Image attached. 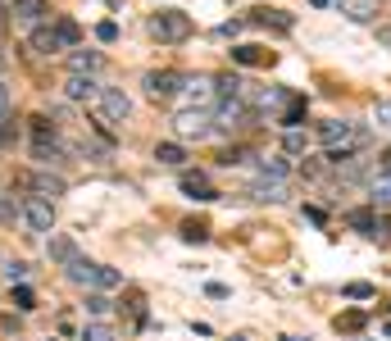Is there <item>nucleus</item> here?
Masks as SVG:
<instances>
[{"instance_id": "1", "label": "nucleus", "mask_w": 391, "mask_h": 341, "mask_svg": "<svg viewBox=\"0 0 391 341\" xmlns=\"http://www.w3.org/2000/svg\"><path fill=\"white\" fill-rule=\"evenodd\" d=\"M64 273H68V283H78V287H87V291H114L118 283H123V273L118 269H109V264H96V260H73L64 264Z\"/></svg>"}, {"instance_id": "2", "label": "nucleus", "mask_w": 391, "mask_h": 341, "mask_svg": "<svg viewBox=\"0 0 391 341\" xmlns=\"http://www.w3.org/2000/svg\"><path fill=\"white\" fill-rule=\"evenodd\" d=\"M191 32H196V23H191V14H182V9H155L151 14V36L155 41L178 46V41H187Z\"/></svg>"}, {"instance_id": "3", "label": "nucleus", "mask_w": 391, "mask_h": 341, "mask_svg": "<svg viewBox=\"0 0 391 341\" xmlns=\"http://www.w3.org/2000/svg\"><path fill=\"white\" fill-rule=\"evenodd\" d=\"M96 123H105V128H114V123H128V114H132V101H128V91L123 87H101L96 91Z\"/></svg>"}, {"instance_id": "4", "label": "nucleus", "mask_w": 391, "mask_h": 341, "mask_svg": "<svg viewBox=\"0 0 391 341\" xmlns=\"http://www.w3.org/2000/svg\"><path fill=\"white\" fill-rule=\"evenodd\" d=\"M173 132L182 141H200V137H210L214 132V109H178V118H173Z\"/></svg>"}, {"instance_id": "5", "label": "nucleus", "mask_w": 391, "mask_h": 341, "mask_svg": "<svg viewBox=\"0 0 391 341\" xmlns=\"http://www.w3.org/2000/svg\"><path fill=\"white\" fill-rule=\"evenodd\" d=\"M23 223H28V233L36 237H46V233H55V200H41V196H28L23 200Z\"/></svg>"}, {"instance_id": "6", "label": "nucleus", "mask_w": 391, "mask_h": 341, "mask_svg": "<svg viewBox=\"0 0 391 341\" xmlns=\"http://www.w3.org/2000/svg\"><path fill=\"white\" fill-rule=\"evenodd\" d=\"M250 123H255V114L246 101H223L214 109V132H246Z\"/></svg>"}, {"instance_id": "7", "label": "nucleus", "mask_w": 391, "mask_h": 341, "mask_svg": "<svg viewBox=\"0 0 391 341\" xmlns=\"http://www.w3.org/2000/svg\"><path fill=\"white\" fill-rule=\"evenodd\" d=\"M141 87L151 101H168V96H178L182 87H187V78H182L178 68H155V73H146L141 78Z\"/></svg>"}, {"instance_id": "8", "label": "nucleus", "mask_w": 391, "mask_h": 341, "mask_svg": "<svg viewBox=\"0 0 391 341\" xmlns=\"http://www.w3.org/2000/svg\"><path fill=\"white\" fill-rule=\"evenodd\" d=\"M178 96H182V109H214L218 82L214 78H187V87H182Z\"/></svg>"}, {"instance_id": "9", "label": "nucleus", "mask_w": 391, "mask_h": 341, "mask_svg": "<svg viewBox=\"0 0 391 341\" xmlns=\"http://www.w3.org/2000/svg\"><path fill=\"white\" fill-rule=\"evenodd\" d=\"M23 187H28L32 196H41V200H59L68 191V182L59 178V173H51V168H36V173L23 178Z\"/></svg>"}, {"instance_id": "10", "label": "nucleus", "mask_w": 391, "mask_h": 341, "mask_svg": "<svg viewBox=\"0 0 391 341\" xmlns=\"http://www.w3.org/2000/svg\"><path fill=\"white\" fill-rule=\"evenodd\" d=\"M28 46L36 55H59V51H68L64 46V36H59V23L55 19H46V23H36L32 36H28Z\"/></svg>"}, {"instance_id": "11", "label": "nucleus", "mask_w": 391, "mask_h": 341, "mask_svg": "<svg viewBox=\"0 0 391 341\" xmlns=\"http://www.w3.org/2000/svg\"><path fill=\"white\" fill-rule=\"evenodd\" d=\"M337 9L350 23H373L377 14H382V5H377V0H337Z\"/></svg>"}, {"instance_id": "12", "label": "nucleus", "mask_w": 391, "mask_h": 341, "mask_svg": "<svg viewBox=\"0 0 391 341\" xmlns=\"http://www.w3.org/2000/svg\"><path fill=\"white\" fill-rule=\"evenodd\" d=\"M9 14L23 19V23H46V19H51V0H14Z\"/></svg>"}, {"instance_id": "13", "label": "nucleus", "mask_w": 391, "mask_h": 341, "mask_svg": "<svg viewBox=\"0 0 391 341\" xmlns=\"http://www.w3.org/2000/svg\"><path fill=\"white\" fill-rule=\"evenodd\" d=\"M105 64L101 51H68V73H82V78H96Z\"/></svg>"}, {"instance_id": "14", "label": "nucleus", "mask_w": 391, "mask_h": 341, "mask_svg": "<svg viewBox=\"0 0 391 341\" xmlns=\"http://www.w3.org/2000/svg\"><path fill=\"white\" fill-rule=\"evenodd\" d=\"M250 200L283 205V200H287V182H273V178H260V182H250Z\"/></svg>"}, {"instance_id": "15", "label": "nucleus", "mask_w": 391, "mask_h": 341, "mask_svg": "<svg viewBox=\"0 0 391 341\" xmlns=\"http://www.w3.org/2000/svg\"><path fill=\"white\" fill-rule=\"evenodd\" d=\"M96 91H101V82L96 78H82V73H68V82H64V96L68 101H96Z\"/></svg>"}, {"instance_id": "16", "label": "nucleus", "mask_w": 391, "mask_h": 341, "mask_svg": "<svg viewBox=\"0 0 391 341\" xmlns=\"http://www.w3.org/2000/svg\"><path fill=\"white\" fill-rule=\"evenodd\" d=\"M182 191H187L191 200H200V205L218 200V191L210 187V178H205V173H182Z\"/></svg>"}, {"instance_id": "17", "label": "nucleus", "mask_w": 391, "mask_h": 341, "mask_svg": "<svg viewBox=\"0 0 391 341\" xmlns=\"http://www.w3.org/2000/svg\"><path fill=\"white\" fill-rule=\"evenodd\" d=\"M232 64H273V51H264V46H232Z\"/></svg>"}, {"instance_id": "18", "label": "nucleus", "mask_w": 391, "mask_h": 341, "mask_svg": "<svg viewBox=\"0 0 391 341\" xmlns=\"http://www.w3.org/2000/svg\"><path fill=\"white\" fill-rule=\"evenodd\" d=\"M46 250H51L55 264H73V260H78V246H73V237H64V233H51Z\"/></svg>"}, {"instance_id": "19", "label": "nucleus", "mask_w": 391, "mask_h": 341, "mask_svg": "<svg viewBox=\"0 0 391 341\" xmlns=\"http://www.w3.org/2000/svg\"><path fill=\"white\" fill-rule=\"evenodd\" d=\"M250 23H264V28H278V32H291V14L287 9H255Z\"/></svg>"}, {"instance_id": "20", "label": "nucleus", "mask_w": 391, "mask_h": 341, "mask_svg": "<svg viewBox=\"0 0 391 341\" xmlns=\"http://www.w3.org/2000/svg\"><path fill=\"white\" fill-rule=\"evenodd\" d=\"M155 160H160V164H168V168H182L187 151H182V141H160V146H155Z\"/></svg>"}, {"instance_id": "21", "label": "nucleus", "mask_w": 391, "mask_h": 341, "mask_svg": "<svg viewBox=\"0 0 391 341\" xmlns=\"http://www.w3.org/2000/svg\"><path fill=\"white\" fill-rule=\"evenodd\" d=\"M346 223L355 228V233H364V237H377V214L373 210H350Z\"/></svg>"}, {"instance_id": "22", "label": "nucleus", "mask_w": 391, "mask_h": 341, "mask_svg": "<svg viewBox=\"0 0 391 341\" xmlns=\"http://www.w3.org/2000/svg\"><path fill=\"white\" fill-rule=\"evenodd\" d=\"M291 173V164L283 160V155H264V160H260V178H273V182H283Z\"/></svg>"}, {"instance_id": "23", "label": "nucleus", "mask_w": 391, "mask_h": 341, "mask_svg": "<svg viewBox=\"0 0 391 341\" xmlns=\"http://www.w3.org/2000/svg\"><path fill=\"white\" fill-rule=\"evenodd\" d=\"M369 196H373V205H387V210H391V173H373Z\"/></svg>"}, {"instance_id": "24", "label": "nucleus", "mask_w": 391, "mask_h": 341, "mask_svg": "<svg viewBox=\"0 0 391 341\" xmlns=\"http://www.w3.org/2000/svg\"><path fill=\"white\" fill-rule=\"evenodd\" d=\"M82 341H118V332L105 319H91L87 327H82Z\"/></svg>"}, {"instance_id": "25", "label": "nucleus", "mask_w": 391, "mask_h": 341, "mask_svg": "<svg viewBox=\"0 0 391 341\" xmlns=\"http://www.w3.org/2000/svg\"><path fill=\"white\" fill-rule=\"evenodd\" d=\"M300 118H305V96H291V101L283 105V118H278V123H283V128H296Z\"/></svg>"}, {"instance_id": "26", "label": "nucleus", "mask_w": 391, "mask_h": 341, "mask_svg": "<svg viewBox=\"0 0 391 341\" xmlns=\"http://www.w3.org/2000/svg\"><path fill=\"white\" fill-rule=\"evenodd\" d=\"M182 241H196V246L210 241V223H205V218H187V223H182Z\"/></svg>"}, {"instance_id": "27", "label": "nucleus", "mask_w": 391, "mask_h": 341, "mask_svg": "<svg viewBox=\"0 0 391 341\" xmlns=\"http://www.w3.org/2000/svg\"><path fill=\"white\" fill-rule=\"evenodd\" d=\"M360 327H364V314H360V310L337 314V332H360Z\"/></svg>"}, {"instance_id": "28", "label": "nucleus", "mask_w": 391, "mask_h": 341, "mask_svg": "<svg viewBox=\"0 0 391 341\" xmlns=\"http://www.w3.org/2000/svg\"><path fill=\"white\" fill-rule=\"evenodd\" d=\"M109 310H114V305H109V300L101 296V291H91V296H87V314H91V319H105Z\"/></svg>"}, {"instance_id": "29", "label": "nucleus", "mask_w": 391, "mask_h": 341, "mask_svg": "<svg viewBox=\"0 0 391 341\" xmlns=\"http://www.w3.org/2000/svg\"><path fill=\"white\" fill-rule=\"evenodd\" d=\"M14 137H19V118H0V146H14Z\"/></svg>"}, {"instance_id": "30", "label": "nucleus", "mask_w": 391, "mask_h": 341, "mask_svg": "<svg viewBox=\"0 0 391 341\" xmlns=\"http://www.w3.org/2000/svg\"><path fill=\"white\" fill-rule=\"evenodd\" d=\"M14 305H19V310H36V291L19 283V291H14Z\"/></svg>"}, {"instance_id": "31", "label": "nucleus", "mask_w": 391, "mask_h": 341, "mask_svg": "<svg viewBox=\"0 0 391 341\" xmlns=\"http://www.w3.org/2000/svg\"><path fill=\"white\" fill-rule=\"evenodd\" d=\"M346 296L350 300H373V287L369 283H346Z\"/></svg>"}, {"instance_id": "32", "label": "nucleus", "mask_w": 391, "mask_h": 341, "mask_svg": "<svg viewBox=\"0 0 391 341\" xmlns=\"http://www.w3.org/2000/svg\"><path fill=\"white\" fill-rule=\"evenodd\" d=\"M373 118H377V128H391V101H377L373 105Z\"/></svg>"}, {"instance_id": "33", "label": "nucleus", "mask_w": 391, "mask_h": 341, "mask_svg": "<svg viewBox=\"0 0 391 341\" xmlns=\"http://www.w3.org/2000/svg\"><path fill=\"white\" fill-rule=\"evenodd\" d=\"M23 214V200H9V196H0V218H14Z\"/></svg>"}, {"instance_id": "34", "label": "nucleus", "mask_w": 391, "mask_h": 341, "mask_svg": "<svg viewBox=\"0 0 391 341\" xmlns=\"http://www.w3.org/2000/svg\"><path fill=\"white\" fill-rule=\"evenodd\" d=\"M241 160H246V151H241V146H232V151H223V155H218V164H241Z\"/></svg>"}, {"instance_id": "35", "label": "nucleus", "mask_w": 391, "mask_h": 341, "mask_svg": "<svg viewBox=\"0 0 391 341\" xmlns=\"http://www.w3.org/2000/svg\"><path fill=\"white\" fill-rule=\"evenodd\" d=\"M96 36H101L105 46H109V41H118V23H101V28H96Z\"/></svg>"}, {"instance_id": "36", "label": "nucleus", "mask_w": 391, "mask_h": 341, "mask_svg": "<svg viewBox=\"0 0 391 341\" xmlns=\"http://www.w3.org/2000/svg\"><path fill=\"white\" fill-rule=\"evenodd\" d=\"M5 278H9V287H14V283H23V278H28V264H9V269H5Z\"/></svg>"}, {"instance_id": "37", "label": "nucleus", "mask_w": 391, "mask_h": 341, "mask_svg": "<svg viewBox=\"0 0 391 341\" xmlns=\"http://www.w3.org/2000/svg\"><path fill=\"white\" fill-rule=\"evenodd\" d=\"M287 151H291V155H296V151H305V132H296V128L287 132Z\"/></svg>"}, {"instance_id": "38", "label": "nucleus", "mask_w": 391, "mask_h": 341, "mask_svg": "<svg viewBox=\"0 0 391 341\" xmlns=\"http://www.w3.org/2000/svg\"><path fill=\"white\" fill-rule=\"evenodd\" d=\"M5 114H9V87L0 82V118H5Z\"/></svg>"}, {"instance_id": "39", "label": "nucleus", "mask_w": 391, "mask_h": 341, "mask_svg": "<svg viewBox=\"0 0 391 341\" xmlns=\"http://www.w3.org/2000/svg\"><path fill=\"white\" fill-rule=\"evenodd\" d=\"M377 173H391V151H382V155H377Z\"/></svg>"}, {"instance_id": "40", "label": "nucleus", "mask_w": 391, "mask_h": 341, "mask_svg": "<svg viewBox=\"0 0 391 341\" xmlns=\"http://www.w3.org/2000/svg\"><path fill=\"white\" fill-rule=\"evenodd\" d=\"M5 64H9V59H5V55H0V73H5Z\"/></svg>"}, {"instance_id": "41", "label": "nucleus", "mask_w": 391, "mask_h": 341, "mask_svg": "<svg viewBox=\"0 0 391 341\" xmlns=\"http://www.w3.org/2000/svg\"><path fill=\"white\" fill-rule=\"evenodd\" d=\"M5 14H9V9H5V5H0V23H5Z\"/></svg>"}, {"instance_id": "42", "label": "nucleus", "mask_w": 391, "mask_h": 341, "mask_svg": "<svg viewBox=\"0 0 391 341\" xmlns=\"http://www.w3.org/2000/svg\"><path fill=\"white\" fill-rule=\"evenodd\" d=\"M387 337H391V319H387Z\"/></svg>"}, {"instance_id": "43", "label": "nucleus", "mask_w": 391, "mask_h": 341, "mask_svg": "<svg viewBox=\"0 0 391 341\" xmlns=\"http://www.w3.org/2000/svg\"><path fill=\"white\" fill-rule=\"evenodd\" d=\"M287 341H300V337H287Z\"/></svg>"}]
</instances>
